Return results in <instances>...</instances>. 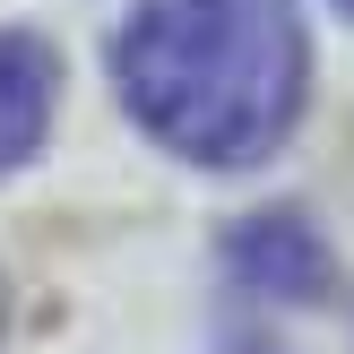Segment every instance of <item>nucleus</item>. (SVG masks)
<instances>
[{
  "mask_svg": "<svg viewBox=\"0 0 354 354\" xmlns=\"http://www.w3.org/2000/svg\"><path fill=\"white\" fill-rule=\"evenodd\" d=\"M113 86L165 156L207 173L268 165L294 138L311 44L294 0H147L113 35Z\"/></svg>",
  "mask_w": 354,
  "mask_h": 354,
  "instance_id": "obj_1",
  "label": "nucleus"
},
{
  "mask_svg": "<svg viewBox=\"0 0 354 354\" xmlns=\"http://www.w3.org/2000/svg\"><path fill=\"white\" fill-rule=\"evenodd\" d=\"M61 113V52L26 26H0V173H17L52 138Z\"/></svg>",
  "mask_w": 354,
  "mask_h": 354,
  "instance_id": "obj_3",
  "label": "nucleus"
},
{
  "mask_svg": "<svg viewBox=\"0 0 354 354\" xmlns=\"http://www.w3.org/2000/svg\"><path fill=\"white\" fill-rule=\"evenodd\" d=\"M225 259H234V277L251 294H268V303H311V294L328 286V242H320V225H311L303 207H259V216H242L234 234H225Z\"/></svg>",
  "mask_w": 354,
  "mask_h": 354,
  "instance_id": "obj_2",
  "label": "nucleus"
},
{
  "mask_svg": "<svg viewBox=\"0 0 354 354\" xmlns=\"http://www.w3.org/2000/svg\"><path fill=\"white\" fill-rule=\"evenodd\" d=\"M337 9H346V17H354V0H337Z\"/></svg>",
  "mask_w": 354,
  "mask_h": 354,
  "instance_id": "obj_5",
  "label": "nucleus"
},
{
  "mask_svg": "<svg viewBox=\"0 0 354 354\" xmlns=\"http://www.w3.org/2000/svg\"><path fill=\"white\" fill-rule=\"evenodd\" d=\"M234 354H277V346H234Z\"/></svg>",
  "mask_w": 354,
  "mask_h": 354,
  "instance_id": "obj_4",
  "label": "nucleus"
}]
</instances>
